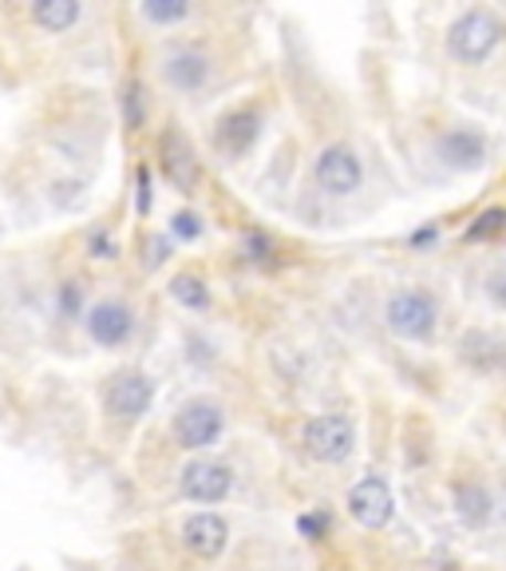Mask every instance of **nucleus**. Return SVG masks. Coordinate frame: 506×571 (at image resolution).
Wrapping results in <instances>:
<instances>
[{
  "label": "nucleus",
  "mask_w": 506,
  "mask_h": 571,
  "mask_svg": "<svg viewBox=\"0 0 506 571\" xmlns=\"http://www.w3.org/2000/svg\"><path fill=\"white\" fill-rule=\"evenodd\" d=\"M498 40H503V20L487 9L460 12L447 29V48L460 64H487L491 52L498 48Z\"/></svg>",
  "instance_id": "1"
},
{
  "label": "nucleus",
  "mask_w": 506,
  "mask_h": 571,
  "mask_svg": "<svg viewBox=\"0 0 506 571\" xmlns=\"http://www.w3.org/2000/svg\"><path fill=\"white\" fill-rule=\"evenodd\" d=\"M384 325L403 342H428L435 325H440V305L428 290L408 286V290H396L384 302Z\"/></svg>",
  "instance_id": "2"
},
{
  "label": "nucleus",
  "mask_w": 506,
  "mask_h": 571,
  "mask_svg": "<svg viewBox=\"0 0 506 571\" xmlns=\"http://www.w3.org/2000/svg\"><path fill=\"white\" fill-rule=\"evenodd\" d=\"M301 445L320 465H340L357 448V425L345 413H320V417H313L309 425L301 428Z\"/></svg>",
  "instance_id": "3"
},
{
  "label": "nucleus",
  "mask_w": 506,
  "mask_h": 571,
  "mask_svg": "<svg viewBox=\"0 0 506 571\" xmlns=\"http://www.w3.org/2000/svg\"><path fill=\"white\" fill-rule=\"evenodd\" d=\"M222 428H225L222 405L210 397H194L175 413L170 433H175V440H179L182 448H210L218 437H222Z\"/></svg>",
  "instance_id": "4"
},
{
  "label": "nucleus",
  "mask_w": 506,
  "mask_h": 571,
  "mask_svg": "<svg viewBox=\"0 0 506 571\" xmlns=\"http://www.w3.org/2000/svg\"><path fill=\"white\" fill-rule=\"evenodd\" d=\"M313 175H317V187L325 190V195L345 199V195H357L360 183H365V163H360V155L352 152V147L333 143V147H325V152L317 155Z\"/></svg>",
  "instance_id": "5"
},
{
  "label": "nucleus",
  "mask_w": 506,
  "mask_h": 571,
  "mask_svg": "<svg viewBox=\"0 0 506 571\" xmlns=\"http://www.w3.org/2000/svg\"><path fill=\"white\" fill-rule=\"evenodd\" d=\"M348 512H352V520H357L360 528H368V532L388 528V520H392L396 512V496L384 476H365V480H357L352 492H348Z\"/></svg>",
  "instance_id": "6"
},
{
  "label": "nucleus",
  "mask_w": 506,
  "mask_h": 571,
  "mask_svg": "<svg viewBox=\"0 0 506 571\" xmlns=\"http://www.w3.org/2000/svg\"><path fill=\"white\" fill-rule=\"evenodd\" d=\"M179 488L194 505H222L234 488V468L222 460H190L179 476Z\"/></svg>",
  "instance_id": "7"
},
{
  "label": "nucleus",
  "mask_w": 506,
  "mask_h": 571,
  "mask_svg": "<svg viewBox=\"0 0 506 571\" xmlns=\"http://www.w3.org/2000/svg\"><path fill=\"white\" fill-rule=\"evenodd\" d=\"M155 401V381L139 370H123L107 385V413L119 421H139Z\"/></svg>",
  "instance_id": "8"
},
{
  "label": "nucleus",
  "mask_w": 506,
  "mask_h": 571,
  "mask_svg": "<svg viewBox=\"0 0 506 571\" xmlns=\"http://www.w3.org/2000/svg\"><path fill=\"white\" fill-rule=\"evenodd\" d=\"M435 155L455 172H475V167L487 163V135L475 132V127H447L435 139Z\"/></svg>",
  "instance_id": "9"
},
{
  "label": "nucleus",
  "mask_w": 506,
  "mask_h": 571,
  "mask_svg": "<svg viewBox=\"0 0 506 571\" xmlns=\"http://www.w3.org/2000/svg\"><path fill=\"white\" fill-rule=\"evenodd\" d=\"M182 543L198 560H218L225 552V543H230V523L214 512H198L182 523Z\"/></svg>",
  "instance_id": "10"
},
{
  "label": "nucleus",
  "mask_w": 506,
  "mask_h": 571,
  "mask_svg": "<svg viewBox=\"0 0 506 571\" xmlns=\"http://www.w3.org/2000/svg\"><path fill=\"white\" fill-rule=\"evenodd\" d=\"M460 362L475 373H503L506 370V342L491 330H467L460 338Z\"/></svg>",
  "instance_id": "11"
},
{
  "label": "nucleus",
  "mask_w": 506,
  "mask_h": 571,
  "mask_svg": "<svg viewBox=\"0 0 506 571\" xmlns=\"http://www.w3.org/2000/svg\"><path fill=\"white\" fill-rule=\"evenodd\" d=\"M87 333H92V342L115 350V345H123L135 333V314L123 302H99L87 314Z\"/></svg>",
  "instance_id": "12"
},
{
  "label": "nucleus",
  "mask_w": 506,
  "mask_h": 571,
  "mask_svg": "<svg viewBox=\"0 0 506 571\" xmlns=\"http://www.w3.org/2000/svg\"><path fill=\"white\" fill-rule=\"evenodd\" d=\"M257 132H262V115L253 107H238V112L222 115L214 124V147L225 155H245L257 139Z\"/></svg>",
  "instance_id": "13"
},
{
  "label": "nucleus",
  "mask_w": 506,
  "mask_h": 571,
  "mask_svg": "<svg viewBox=\"0 0 506 571\" xmlns=\"http://www.w3.org/2000/svg\"><path fill=\"white\" fill-rule=\"evenodd\" d=\"M162 72H167V80L179 87V92H198V87L210 80V60H207V52H202V48L182 44V48H175V52L167 56Z\"/></svg>",
  "instance_id": "14"
},
{
  "label": "nucleus",
  "mask_w": 506,
  "mask_h": 571,
  "mask_svg": "<svg viewBox=\"0 0 506 571\" xmlns=\"http://www.w3.org/2000/svg\"><path fill=\"white\" fill-rule=\"evenodd\" d=\"M162 152V172H167V179L175 183L179 190H190L198 183V159H194V147L187 143V135L182 132H167L159 143Z\"/></svg>",
  "instance_id": "15"
},
{
  "label": "nucleus",
  "mask_w": 506,
  "mask_h": 571,
  "mask_svg": "<svg viewBox=\"0 0 506 571\" xmlns=\"http://www.w3.org/2000/svg\"><path fill=\"white\" fill-rule=\"evenodd\" d=\"M451 496H455V512H460V520L467 523V528H487L491 523V492L483 485H475V480H460V485L451 488Z\"/></svg>",
  "instance_id": "16"
},
{
  "label": "nucleus",
  "mask_w": 506,
  "mask_h": 571,
  "mask_svg": "<svg viewBox=\"0 0 506 571\" xmlns=\"http://www.w3.org/2000/svg\"><path fill=\"white\" fill-rule=\"evenodd\" d=\"M32 20L48 32H67L75 20H80V4H75V0H36Z\"/></svg>",
  "instance_id": "17"
},
{
  "label": "nucleus",
  "mask_w": 506,
  "mask_h": 571,
  "mask_svg": "<svg viewBox=\"0 0 506 571\" xmlns=\"http://www.w3.org/2000/svg\"><path fill=\"white\" fill-rule=\"evenodd\" d=\"M170 294H175L179 305H187V310H207L210 305V290L198 274H179L170 282Z\"/></svg>",
  "instance_id": "18"
},
{
  "label": "nucleus",
  "mask_w": 506,
  "mask_h": 571,
  "mask_svg": "<svg viewBox=\"0 0 506 571\" xmlns=\"http://www.w3.org/2000/svg\"><path fill=\"white\" fill-rule=\"evenodd\" d=\"M143 17L155 20V24H179V20L190 17V4H182V0H147Z\"/></svg>",
  "instance_id": "19"
},
{
  "label": "nucleus",
  "mask_w": 506,
  "mask_h": 571,
  "mask_svg": "<svg viewBox=\"0 0 506 571\" xmlns=\"http://www.w3.org/2000/svg\"><path fill=\"white\" fill-rule=\"evenodd\" d=\"M498 230H506V210L491 207L475 219V227H467V242H483V238H495Z\"/></svg>",
  "instance_id": "20"
},
{
  "label": "nucleus",
  "mask_w": 506,
  "mask_h": 571,
  "mask_svg": "<svg viewBox=\"0 0 506 571\" xmlns=\"http://www.w3.org/2000/svg\"><path fill=\"white\" fill-rule=\"evenodd\" d=\"M175 235H179V238H198V235H202V222H198V215H190V210H179V215H175Z\"/></svg>",
  "instance_id": "21"
},
{
  "label": "nucleus",
  "mask_w": 506,
  "mask_h": 571,
  "mask_svg": "<svg viewBox=\"0 0 506 571\" xmlns=\"http://www.w3.org/2000/svg\"><path fill=\"white\" fill-rule=\"evenodd\" d=\"M487 294H491V302H495L498 310H506V267L495 270V274L487 278Z\"/></svg>",
  "instance_id": "22"
},
{
  "label": "nucleus",
  "mask_w": 506,
  "mask_h": 571,
  "mask_svg": "<svg viewBox=\"0 0 506 571\" xmlns=\"http://www.w3.org/2000/svg\"><path fill=\"white\" fill-rule=\"evenodd\" d=\"M123 107H127V124L139 127L143 124V104H139V87H127V100H123Z\"/></svg>",
  "instance_id": "23"
},
{
  "label": "nucleus",
  "mask_w": 506,
  "mask_h": 571,
  "mask_svg": "<svg viewBox=\"0 0 506 571\" xmlns=\"http://www.w3.org/2000/svg\"><path fill=\"white\" fill-rule=\"evenodd\" d=\"M245 250H250V258H257V262H262L265 255H273V242L265 235H245Z\"/></svg>",
  "instance_id": "24"
},
{
  "label": "nucleus",
  "mask_w": 506,
  "mask_h": 571,
  "mask_svg": "<svg viewBox=\"0 0 506 571\" xmlns=\"http://www.w3.org/2000/svg\"><path fill=\"white\" fill-rule=\"evenodd\" d=\"M139 210H143V215L150 210V175H147V167H139Z\"/></svg>",
  "instance_id": "25"
},
{
  "label": "nucleus",
  "mask_w": 506,
  "mask_h": 571,
  "mask_svg": "<svg viewBox=\"0 0 506 571\" xmlns=\"http://www.w3.org/2000/svg\"><path fill=\"white\" fill-rule=\"evenodd\" d=\"M320 528H325V520H317V516H305V520H301V532H320Z\"/></svg>",
  "instance_id": "26"
}]
</instances>
